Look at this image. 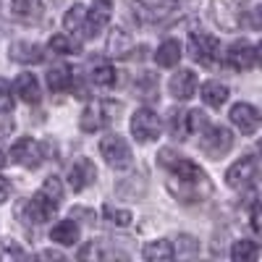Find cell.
Masks as SVG:
<instances>
[{
	"instance_id": "18",
	"label": "cell",
	"mask_w": 262,
	"mask_h": 262,
	"mask_svg": "<svg viewBox=\"0 0 262 262\" xmlns=\"http://www.w3.org/2000/svg\"><path fill=\"white\" fill-rule=\"evenodd\" d=\"M13 92L18 95V100H24L27 105H37L39 102V81L34 74H21L13 81Z\"/></svg>"
},
{
	"instance_id": "36",
	"label": "cell",
	"mask_w": 262,
	"mask_h": 262,
	"mask_svg": "<svg viewBox=\"0 0 262 262\" xmlns=\"http://www.w3.org/2000/svg\"><path fill=\"white\" fill-rule=\"evenodd\" d=\"M249 27L252 29H262V6L249 11Z\"/></svg>"
},
{
	"instance_id": "35",
	"label": "cell",
	"mask_w": 262,
	"mask_h": 262,
	"mask_svg": "<svg viewBox=\"0 0 262 262\" xmlns=\"http://www.w3.org/2000/svg\"><path fill=\"white\" fill-rule=\"evenodd\" d=\"M0 107L3 111H11L13 107V95H11V84L6 79H0Z\"/></svg>"
},
{
	"instance_id": "30",
	"label": "cell",
	"mask_w": 262,
	"mask_h": 262,
	"mask_svg": "<svg viewBox=\"0 0 262 262\" xmlns=\"http://www.w3.org/2000/svg\"><path fill=\"white\" fill-rule=\"evenodd\" d=\"M144 259H173L176 257V249H173V244L168 242V238H158V242H149L147 247H144Z\"/></svg>"
},
{
	"instance_id": "8",
	"label": "cell",
	"mask_w": 262,
	"mask_h": 262,
	"mask_svg": "<svg viewBox=\"0 0 262 262\" xmlns=\"http://www.w3.org/2000/svg\"><path fill=\"white\" fill-rule=\"evenodd\" d=\"M189 55L202 66H212L217 58H221V42H217L212 34L194 32L189 37Z\"/></svg>"
},
{
	"instance_id": "20",
	"label": "cell",
	"mask_w": 262,
	"mask_h": 262,
	"mask_svg": "<svg viewBox=\"0 0 262 262\" xmlns=\"http://www.w3.org/2000/svg\"><path fill=\"white\" fill-rule=\"evenodd\" d=\"M48 86L53 92H66L74 86V71L69 69L66 63H58L48 71Z\"/></svg>"
},
{
	"instance_id": "31",
	"label": "cell",
	"mask_w": 262,
	"mask_h": 262,
	"mask_svg": "<svg viewBox=\"0 0 262 262\" xmlns=\"http://www.w3.org/2000/svg\"><path fill=\"white\" fill-rule=\"evenodd\" d=\"M257 254H259V249H257L254 242H249V238L236 242L233 249H231V257H233L236 262H252V259H257Z\"/></svg>"
},
{
	"instance_id": "13",
	"label": "cell",
	"mask_w": 262,
	"mask_h": 262,
	"mask_svg": "<svg viewBox=\"0 0 262 262\" xmlns=\"http://www.w3.org/2000/svg\"><path fill=\"white\" fill-rule=\"evenodd\" d=\"M97 179V168L90 158H79L71 168H69V186L74 191H84L86 186H92Z\"/></svg>"
},
{
	"instance_id": "21",
	"label": "cell",
	"mask_w": 262,
	"mask_h": 262,
	"mask_svg": "<svg viewBox=\"0 0 262 262\" xmlns=\"http://www.w3.org/2000/svg\"><path fill=\"white\" fill-rule=\"evenodd\" d=\"M11 58L16 63H42L45 53L34 42H16V45H11Z\"/></svg>"
},
{
	"instance_id": "4",
	"label": "cell",
	"mask_w": 262,
	"mask_h": 262,
	"mask_svg": "<svg viewBox=\"0 0 262 262\" xmlns=\"http://www.w3.org/2000/svg\"><path fill=\"white\" fill-rule=\"evenodd\" d=\"M113 111H121V105H113V102H92L81 111V118H79V126L86 134H95V131H102L107 123H111L116 116H111Z\"/></svg>"
},
{
	"instance_id": "39",
	"label": "cell",
	"mask_w": 262,
	"mask_h": 262,
	"mask_svg": "<svg viewBox=\"0 0 262 262\" xmlns=\"http://www.w3.org/2000/svg\"><path fill=\"white\" fill-rule=\"evenodd\" d=\"M257 149H259V155H262V139H259V142H257Z\"/></svg>"
},
{
	"instance_id": "28",
	"label": "cell",
	"mask_w": 262,
	"mask_h": 262,
	"mask_svg": "<svg viewBox=\"0 0 262 262\" xmlns=\"http://www.w3.org/2000/svg\"><path fill=\"white\" fill-rule=\"evenodd\" d=\"M202 100H205V105H210V107L226 105V100H228V86L221 84V81H207V84H202Z\"/></svg>"
},
{
	"instance_id": "19",
	"label": "cell",
	"mask_w": 262,
	"mask_h": 262,
	"mask_svg": "<svg viewBox=\"0 0 262 262\" xmlns=\"http://www.w3.org/2000/svg\"><path fill=\"white\" fill-rule=\"evenodd\" d=\"M86 18H90V11H86L81 3H76V6H71L69 11H66L63 27H66V32H74V34L86 37Z\"/></svg>"
},
{
	"instance_id": "33",
	"label": "cell",
	"mask_w": 262,
	"mask_h": 262,
	"mask_svg": "<svg viewBox=\"0 0 262 262\" xmlns=\"http://www.w3.org/2000/svg\"><path fill=\"white\" fill-rule=\"evenodd\" d=\"M13 128H16V121H13L11 111H3V107H0V142L8 139L13 134Z\"/></svg>"
},
{
	"instance_id": "2",
	"label": "cell",
	"mask_w": 262,
	"mask_h": 262,
	"mask_svg": "<svg viewBox=\"0 0 262 262\" xmlns=\"http://www.w3.org/2000/svg\"><path fill=\"white\" fill-rule=\"evenodd\" d=\"M158 163H160L165 170H170L176 179L186 181V184H196V181L205 179V170H202L200 165L191 163V160L184 158V155H179V152H173V149H160V152H158Z\"/></svg>"
},
{
	"instance_id": "14",
	"label": "cell",
	"mask_w": 262,
	"mask_h": 262,
	"mask_svg": "<svg viewBox=\"0 0 262 262\" xmlns=\"http://www.w3.org/2000/svg\"><path fill=\"white\" fill-rule=\"evenodd\" d=\"M231 123L242 131V134H254L259 126V113L249 102H236L231 107Z\"/></svg>"
},
{
	"instance_id": "5",
	"label": "cell",
	"mask_w": 262,
	"mask_h": 262,
	"mask_svg": "<svg viewBox=\"0 0 262 262\" xmlns=\"http://www.w3.org/2000/svg\"><path fill=\"white\" fill-rule=\"evenodd\" d=\"M100 155L105 158L107 165L116 168V170L128 168L131 160H134V158H131V147H128L126 139L118 137V134H107V137H102V142H100Z\"/></svg>"
},
{
	"instance_id": "16",
	"label": "cell",
	"mask_w": 262,
	"mask_h": 262,
	"mask_svg": "<svg viewBox=\"0 0 262 262\" xmlns=\"http://www.w3.org/2000/svg\"><path fill=\"white\" fill-rule=\"evenodd\" d=\"M111 0H95L90 8V18H86V37H97L105 29V24L111 21Z\"/></svg>"
},
{
	"instance_id": "6",
	"label": "cell",
	"mask_w": 262,
	"mask_h": 262,
	"mask_svg": "<svg viewBox=\"0 0 262 262\" xmlns=\"http://www.w3.org/2000/svg\"><path fill=\"white\" fill-rule=\"evenodd\" d=\"M131 134L139 144H147V142H155L160 137V118L155 111L149 107H139V111L131 116Z\"/></svg>"
},
{
	"instance_id": "26",
	"label": "cell",
	"mask_w": 262,
	"mask_h": 262,
	"mask_svg": "<svg viewBox=\"0 0 262 262\" xmlns=\"http://www.w3.org/2000/svg\"><path fill=\"white\" fill-rule=\"evenodd\" d=\"M48 48L53 50V53H58V55H79L81 53V42L79 39H74L71 34H53L50 37V42H48Z\"/></svg>"
},
{
	"instance_id": "9",
	"label": "cell",
	"mask_w": 262,
	"mask_h": 262,
	"mask_svg": "<svg viewBox=\"0 0 262 262\" xmlns=\"http://www.w3.org/2000/svg\"><path fill=\"white\" fill-rule=\"evenodd\" d=\"M8 158H11V163H16V165L37 168V165L42 163V158H45V144H37L34 139L24 137V139H18V142L11 147Z\"/></svg>"
},
{
	"instance_id": "22",
	"label": "cell",
	"mask_w": 262,
	"mask_h": 262,
	"mask_svg": "<svg viewBox=\"0 0 262 262\" xmlns=\"http://www.w3.org/2000/svg\"><path fill=\"white\" fill-rule=\"evenodd\" d=\"M50 238L55 244H60V247H71V244L79 242V226L74 221H60L58 226H53Z\"/></svg>"
},
{
	"instance_id": "32",
	"label": "cell",
	"mask_w": 262,
	"mask_h": 262,
	"mask_svg": "<svg viewBox=\"0 0 262 262\" xmlns=\"http://www.w3.org/2000/svg\"><path fill=\"white\" fill-rule=\"evenodd\" d=\"M105 217H107V223L121 226V228L131 223V212H128V210H118V207H113V205L105 207Z\"/></svg>"
},
{
	"instance_id": "10",
	"label": "cell",
	"mask_w": 262,
	"mask_h": 262,
	"mask_svg": "<svg viewBox=\"0 0 262 262\" xmlns=\"http://www.w3.org/2000/svg\"><path fill=\"white\" fill-rule=\"evenodd\" d=\"M233 147V137L226 126H205L202 131V149L210 158H223Z\"/></svg>"
},
{
	"instance_id": "29",
	"label": "cell",
	"mask_w": 262,
	"mask_h": 262,
	"mask_svg": "<svg viewBox=\"0 0 262 262\" xmlns=\"http://www.w3.org/2000/svg\"><path fill=\"white\" fill-rule=\"evenodd\" d=\"M11 11L24 21H37L42 16V0H11Z\"/></svg>"
},
{
	"instance_id": "7",
	"label": "cell",
	"mask_w": 262,
	"mask_h": 262,
	"mask_svg": "<svg viewBox=\"0 0 262 262\" xmlns=\"http://www.w3.org/2000/svg\"><path fill=\"white\" fill-rule=\"evenodd\" d=\"M210 16L212 21L221 29L226 32H236L238 27H242V6L236 3V0H210Z\"/></svg>"
},
{
	"instance_id": "15",
	"label": "cell",
	"mask_w": 262,
	"mask_h": 262,
	"mask_svg": "<svg viewBox=\"0 0 262 262\" xmlns=\"http://www.w3.org/2000/svg\"><path fill=\"white\" fill-rule=\"evenodd\" d=\"M226 60H228L231 69H236V71H247L249 66L254 63V48L249 45L247 39H236L233 45L228 48V53H226Z\"/></svg>"
},
{
	"instance_id": "17",
	"label": "cell",
	"mask_w": 262,
	"mask_h": 262,
	"mask_svg": "<svg viewBox=\"0 0 262 262\" xmlns=\"http://www.w3.org/2000/svg\"><path fill=\"white\" fill-rule=\"evenodd\" d=\"M168 86H170V95L176 100H189L196 92V74L189 71V69H181V71H176L170 76Z\"/></svg>"
},
{
	"instance_id": "1",
	"label": "cell",
	"mask_w": 262,
	"mask_h": 262,
	"mask_svg": "<svg viewBox=\"0 0 262 262\" xmlns=\"http://www.w3.org/2000/svg\"><path fill=\"white\" fill-rule=\"evenodd\" d=\"M128 8L139 24H163L176 11V0H128Z\"/></svg>"
},
{
	"instance_id": "34",
	"label": "cell",
	"mask_w": 262,
	"mask_h": 262,
	"mask_svg": "<svg viewBox=\"0 0 262 262\" xmlns=\"http://www.w3.org/2000/svg\"><path fill=\"white\" fill-rule=\"evenodd\" d=\"M42 191H45V194H50L53 196V200H63V184H60V179H55V176H50L45 184H42Z\"/></svg>"
},
{
	"instance_id": "3",
	"label": "cell",
	"mask_w": 262,
	"mask_h": 262,
	"mask_svg": "<svg viewBox=\"0 0 262 262\" xmlns=\"http://www.w3.org/2000/svg\"><path fill=\"white\" fill-rule=\"evenodd\" d=\"M207 121H205V113L202 111H181V107H173L168 113V131L173 139H189L194 131L205 128Z\"/></svg>"
},
{
	"instance_id": "24",
	"label": "cell",
	"mask_w": 262,
	"mask_h": 262,
	"mask_svg": "<svg viewBox=\"0 0 262 262\" xmlns=\"http://www.w3.org/2000/svg\"><path fill=\"white\" fill-rule=\"evenodd\" d=\"M134 92L137 97H142L144 102H155L160 97V86H158V79L152 74H139L137 81H134Z\"/></svg>"
},
{
	"instance_id": "23",
	"label": "cell",
	"mask_w": 262,
	"mask_h": 262,
	"mask_svg": "<svg viewBox=\"0 0 262 262\" xmlns=\"http://www.w3.org/2000/svg\"><path fill=\"white\" fill-rule=\"evenodd\" d=\"M155 60H158V66H163V69H173V66H179L181 45L176 39H165L163 45L158 48V53H155Z\"/></svg>"
},
{
	"instance_id": "37",
	"label": "cell",
	"mask_w": 262,
	"mask_h": 262,
	"mask_svg": "<svg viewBox=\"0 0 262 262\" xmlns=\"http://www.w3.org/2000/svg\"><path fill=\"white\" fill-rule=\"evenodd\" d=\"M8 194H11V184H8V179L0 176V205L8 200Z\"/></svg>"
},
{
	"instance_id": "12",
	"label": "cell",
	"mask_w": 262,
	"mask_h": 262,
	"mask_svg": "<svg viewBox=\"0 0 262 262\" xmlns=\"http://www.w3.org/2000/svg\"><path fill=\"white\" fill-rule=\"evenodd\" d=\"M254 173H257V160L252 155H244L242 160H236L228 170H226V184L231 189H244L252 184L254 179Z\"/></svg>"
},
{
	"instance_id": "25",
	"label": "cell",
	"mask_w": 262,
	"mask_h": 262,
	"mask_svg": "<svg viewBox=\"0 0 262 262\" xmlns=\"http://www.w3.org/2000/svg\"><path fill=\"white\" fill-rule=\"evenodd\" d=\"M131 37H128V32H123V29H113L111 32V37H107V55H113V58H126L128 53H131Z\"/></svg>"
},
{
	"instance_id": "38",
	"label": "cell",
	"mask_w": 262,
	"mask_h": 262,
	"mask_svg": "<svg viewBox=\"0 0 262 262\" xmlns=\"http://www.w3.org/2000/svg\"><path fill=\"white\" fill-rule=\"evenodd\" d=\"M254 60H257V66L262 69V42H257V48H254Z\"/></svg>"
},
{
	"instance_id": "11",
	"label": "cell",
	"mask_w": 262,
	"mask_h": 262,
	"mask_svg": "<svg viewBox=\"0 0 262 262\" xmlns=\"http://www.w3.org/2000/svg\"><path fill=\"white\" fill-rule=\"evenodd\" d=\"M58 200H53L50 194H45V191H37L32 200L27 202V221L29 223H34V226H39V223H48V221H53V215L58 212Z\"/></svg>"
},
{
	"instance_id": "27",
	"label": "cell",
	"mask_w": 262,
	"mask_h": 262,
	"mask_svg": "<svg viewBox=\"0 0 262 262\" xmlns=\"http://www.w3.org/2000/svg\"><path fill=\"white\" fill-rule=\"evenodd\" d=\"M90 79H92L97 86H113V84H116V69H113L107 60L95 58V60H92V74H90Z\"/></svg>"
}]
</instances>
